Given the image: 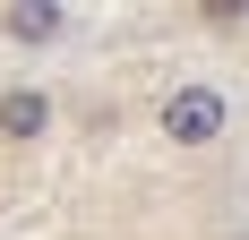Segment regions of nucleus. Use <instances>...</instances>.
<instances>
[{
	"label": "nucleus",
	"instance_id": "1",
	"mask_svg": "<svg viewBox=\"0 0 249 240\" xmlns=\"http://www.w3.org/2000/svg\"><path fill=\"white\" fill-rule=\"evenodd\" d=\"M224 129H232V95L224 86H206V77H189V86H172L163 95V146H224Z\"/></svg>",
	"mask_w": 249,
	"mask_h": 240
},
{
	"label": "nucleus",
	"instance_id": "2",
	"mask_svg": "<svg viewBox=\"0 0 249 240\" xmlns=\"http://www.w3.org/2000/svg\"><path fill=\"white\" fill-rule=\"evenodd\" d=\"M52 137V95L26 77V86H0V146H43Z\"/></svg>",
	"mask_w": 249,
	"mask_h": 240
},
{
	"label": "nucleus",
	"instance_id": "3",
	"mask_svg": "<svg viewBox=\"0 0 249 240\" xmlns=\"http://www.w3.org/2000/svg\"><path fill=\"white\" fill-rule=\"evenodd\" d=\"M9 34H18V43H52V34H60V9L26 0V9H9Z\"/></svg>",
	"mask_w": 249,
	"mask_h": 240
}]
</instances>
